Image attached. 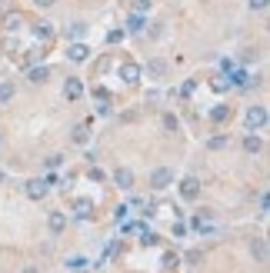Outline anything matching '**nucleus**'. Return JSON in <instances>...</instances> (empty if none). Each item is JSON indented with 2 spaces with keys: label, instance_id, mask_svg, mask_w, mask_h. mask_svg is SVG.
Instances as JSON below:
<instances>
[{
  "label": "nucleus",
  "instance_id": "obj_1",
  "mask_svg": "<svg viewBox=\"0 0 270 273\" xmlns=\"http://www.w3.org/2000/svg\"><path fill=\"white\" fill-rule=\"evenodd\" d=\"M170 183H174V174H170L167 167H160V170L150 174V186H154V190H167Z\"/></svg>",
  "mask_w": 270,
  "mask_h": 273
},
{
  "label": "nucleus",
  "instance_id": "obj_2",
  "mask_svg": "<svg viewBox=\"0 0 270 273\" xmlns=\"http://www.w3.org/2000/svg\"><path fill=\"white\" fill-rule=\"evenodd\" d=\"M247 127H250V130L267 127V110H264V107H250L247 110Z\"/></svg>",
  "mask_w": 270,
  "mask_h": 273
},
{
  "label": "nucleus",
  "instance_id": "obj_3",
  "mask_svg": "<svg viewBox=\"0 0 270 273\" xmlns=\"http://www.w3.org/2000/svg\"><path fill=\"white\" fill-rule=\"evenodd\" d=\"M113 183L120 186V190H130V186H134V174H130L127 167H117V170H113Z\"/></svg>",
  "mask_w": 270,
  "mask_h": 273
},
{
  "label": "nucleus",
  "instance_id": "obj_4",
  "mask_svg": "<svg viewBox=\"0 0 270 273\" xmlns=\"http://www.w3.org/2000/svg\"><path fill=\"white\" fill-rule=\"evenodd\" d=\"M180 193H183V200H197V193H200V183H197L193 177H187V180L180 183Z\"/></svg>",
  "mask_w": 270,
  "mask_h": 273
},
{
  "label": "nucleus",
  "instance_id": "obj_5",
  "mask_svg": "<svg viewBox=\"0 0 270 273\" xmlns=\"http://www.w3.org/2000/svg\"><path fill=\"white\" fill-rule=\"evenodd\" d=\"M27 197L30 200L47 197V180H30V183H27Z\"/></svg>",
  "mask_w": 270,
  "mask_h": 273
},
{
  "label": "nucleus",
  "instance_id": "obj_6",
  "mask_svg": "<svg viewBox=\"0 0 270 273\" xmlns=\"http://www.w3.org/2000/svg\"><path fill=\"white\" fill-rule=\"evenodd\" d=\"M64 93H67V100H77L80 93H84V84H80L77 77H67V84H64Z\"/></svg>",
  "mask_w": 270,
  "mask_h": 273
},
{
  "label": "nucleus",
  "instance_id": "obj_7",
  "mask_svg": "<svg viewBox=\"0 0 270 273\" xmlns=\"http://www.w3.org/2000/svg\"><path fill=\"white\" fill-rule=\"evenodd\" d=\"M124 80L127 84H137V80H140V67L137 64H124Z\"/></svg>",
  "mask_w": 270,
  "mask_h": 273
},
{
  "label": "nucleus",
  "instance_id": "obj_8",
  "mask_svg": "<svg viewBox=\"0 0 270 273\" xmlns=\"http://www.w3.org/2000/svg\"><path fill=\"white\" fill-rule=\"evenodd\" d=\"M127 30H130V33H140V30H144V17H140V13H130V20H127Z\"/></svg>",
  "mask_w": 270,
  "mask_h": 273
},
{
  "label": "nucleus",
  "instance_id": "obj_9",
  "mask_svg": "<svg viewBox=\"0 0 270 273\" xmlns=\"http://www.w3.org/2000/svg\"><path fill=\"white\" fill-rule=\"evenodd\" d=\"M147 74H154V77L167 74V64H164V60H150V64H147Z\"/></svg>",
  "mask_w": 270,
  "mask_h": 273
},
{
  "label": "nucleus",
  "instance_id": "obj_10",
  "mask_svg": "<svg viewBox=\"0 0 270 273\" xmlns=\"http://www.w3.org/2000/svg\"><path fill=\"white\" fill-rule=\"evenodd\" d=\"M64 223H67V217H64V213H50V230H54V233H60V230H64Z\"/></svg>",
  "mask_w": 270,
  "mask_h": 273
},
{
  "label": "nucleus",
  "instance_id": "obj_11",
  "mask_svg": "<svg viewBox=\"0 0 270 273\" xmlns=\"http://www.w3.org/2000/svg\"><path fill=\"white\" fill-rule=\"evenodd\" d=\"M70 60H87V47L74 44V47H70Z\"/></svg>",
  "mask_w": 270,
  "mask_h": 273
},
{
  "label": "nucleus",
  "instance_id": "obj_12",
  "mask_svg": "<svg viewBox=\"0 0 270 273\" xmlns=\"http://www.w3.org/2000/svg\"><path fill=\"white\" fill-rule=\"evenodd\" d=\"M27 77H30L34 84H44V80H47V70H44V67H34V70H30Z\"/></svg>",
  "mask_w": 270,
  "mask_h": 273
},
{
  "label": "nucleus",
  "instance_id": "obj_13",
  "mask_svg": "<svg viewBox=\"0 0 270 273\" xmlns=\"http://www.w3.org/2000/svg\"><path fill=\"white\" fill-rule=\"evenodd\" d=\"M244 150H247V153H257L260 150V140H257V137H244Z\"/></svg>",
  "mask_w": 270,
  "mask_h": 273
},
{
  "label": "nucleus",
  "instance_id": "obj_14",
  "mask_svg": "<svg viewBox=\"0 0 270 273\" xmlns=\"http://www.w3.org/2000/svg\"><path fill=\"white\" fill-rule=\"evenodd\" d=\"M193 230H210V217L203 213V217H193Z\"/></svg>",
  "mask_w": 270,
  "mask_h": 273
},
{
  "label": "nucleus",
  "instance_id": "obj_15",
  "mask_svg": "<svg viewBox=\"0 0 270 273\" xmlns=\"http://www.w3.org/2000/svg\"><path fill=\"white\" fill-rule=\"evenodd\" d=\"M10 97H13V84H3V87H0V103H7Z\"/></svg>",
  "mask_w": 270,
  "mask_h": 273
},
{
  "label": "nucleus",
  "instance_id": "obj_16",
  "mask_svg": "<svg viewBox=\"0 0 270 273\" xmlns=\"http://www.w3.org/2000/svg\"><path fill=\"white\" fill-rule=\"evenodd\" d=\"M67 267H70V270H80V267H87V260H84V257H70Z\"/></svg>",
  "mask_w": 270,
  "mask_h": 273
},
{
  "label": "nucleus",
  "instance_id": "obj_17",
  "mask_svg": "<svg viewBox=\"0 0 270 273\" xmlns=\"http://www.w3.org/2000/svg\"><path fill=\"white\" fill-rule=\"evenodd\" d=\"M227 147V137H214V140H210V150H224Z\"/></svg>",
  "mask_w": 270,
  "mask_h": 273
},
{
  "label": "nucleus",
  "instance_id": "obj_18",
  "mask_svg": "<svg viewBox=\"0 0 270 273\" xmlns=\"http://www.w3.org/2000/svg\"><path fill=\"white\" fill-rule=\"evenodd\" d=\"M87 213H90V203H87V200H80V203H77V217H87Z\"/></svg>",
  "mask_w": 270,
  "mask_h": 273
},
{
  "label": "nucleus",
  "instance_id": "obj_19",
  "mask_svg": "<svg viewBox=\"0 0 270 273\" xmlns=\"http://www.w3.org/2000/svg\"><path fill=\"white\" fill-rule=\"evenodd\" d=\"M74 140H77V143H87V130H84V127H77V130H74Z\"/></svg>",
  "mask_w": 270,
  "mask_h": 273
},
{
  "label": "nucleus",
  "instance_id": "obj_20",
  "mask_svg": "<svg viewBox=\"0 0 270 273\" xmlns=\"http://www.w3.org/2000/svg\"><path fill=\"white\" fill-rule=\"evenodd\" d=\"M20 23H23V20H20V17H17V13H13L10 20H7V30H17V27H20Z\"/></svg>",
  "mask_w": 270,
  "mask_h": 273
},
{
  "label": "nucleus",
  "instance_id": "obj_21",
  "mask_svg": "<svg viewBox=\"0 0 270 273\" xmlns=\"http://www.w3.org/2000/svg\"><path fill=\"white\" fill-rule=\"evenodd\" d=\"M70 37H84V23H74L70 27Z\"/></svg>",
  "mask_w": 270,
  "mask_h": 273
},
{
  "label": "nucleus",
  "instance_id": "obj_22",
  "mask_svg": "<svg viewBox=\"0 0 270 273\" xmlns=\"http://www.w3.org/2000/svg\"><path fill=\"white\" fill-rule=\"evenodd\" d=\"M250 7H254V10H264V7H267V0H250Z\"/></svg>",
  "mask_w": 270,
  "mask_h": 273
},
{
  "label": "nucleus",
  "instance_id": "obj_23",
  "mask_svg": "<svg viewBox=\"0 0 270 273\" xmlns=\"http://www.w3.org/2000/svg\"><path fill=\"white\" fill-rule=\"evenodd\" d=\"M34 3H37V7H54L57 0H34Z\"/></svg>",
  "mask_w": 270,
  "mask_h": 273
},
{
  "label": "nucleus",
  "instance_id": "obj_24",
  "mask_svg": "<svg viewBox=\"0 0 270 273\" xmlns=\"http://www.w3.org/2000/svg\"><path fill=\"white\" fill-rule=\"evenodd\" d=\"M0 180H3V170H0Z\"/></svg>",
  "mask_w": 270,
  "mask_h": 273
}]
</instances>
